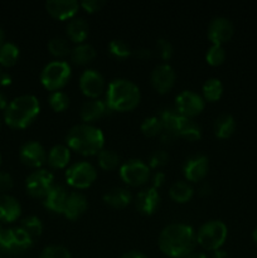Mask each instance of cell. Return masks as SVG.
Masks as SVG:
<instances>
[{"label": "cell", "mask_w": 257, "mask_h": 258, "mask_svg": "<svg viewBox=\"0 0 257 258\" xmlns=\"http://www.w3.org/2000/svg\"><path fill=\"white\" fill-rule=\"evenodd\" d=\"M71 66L65 60H53L40 72V83L45 90L50 92L60 91V88L65 87L71 78Z\"/></svg>", "instance_id": "6"}, {"label": "cell", "mask_w": 257, "mask_h": 258, "mask_svg": "<svg viewBox=\"0 0 257 258\" xmlns=\"http://www.w3.org/2000/svg\"><path fill=\"white\" fill-rule=\"evenodd\" d=\"M20 228L24 232H27L33 239L39 237L43 232V223L38 217L35 216H28L25 217L22 221V224H20Z\"/></svg>", "instance_id": "36"}, {"label": "cell", "mask_w": 257, "mask_h": 258, "mask_svg": "<svg viewBox=\"0 0 257 258\" xmlns=\"http://www.w3.org/2000/svg\"><path fill=\"white\" fill-rule=\"evenodd\" d=\"M48 50L50 54L55 58H65L71 54V48L70 43L67 39L62 37H54L49 40L48 43Z\"/></svg>", "instance_id": "34"}, {"label": "cell", "mask_w": 257, "mask_h": 258, "mask_svg": "<svg viewBox=\"0 0 257 258\" xmlns=\"http://www.w3.org/2000/svg\"><path fill=\"white\" fill-rule=\"evenodd\" d=\"M19 58V48L12 42H5L0 47V66L12 67L18 62Z\"/></svg>", "instance_id": "33"}, {"label": "cell", "mask_w": 257, "mask_h": 258, "mask_svg": "<svg viewBox=\"0 0 257 258\" xmlns=\"http://www.w3.org/2000/svg\"><path fill=\"white\" fill-rule=\"evenodd\" d=\"M66 143L70 150L83 156L97 155L105 145V136L101 128L88 123L76 125L68 131Z\"/></svg>", "instance_id": "2"}, {"label": "cell", "mask_w": 257, "mask_h": 258, "mask_svg": "<svg viewBox=\"0 0 257 258\" xmlns=\"http://www.w3.org/2000/svg\"><path fill=\"white\" fill-rule=\"evenodd\" d=\"M22 214L20 203L12 196L0 194V222L12 223L15 222Z\"/></svg>", "instance_id": "21"}, {"label": "cell", "mask_w": 257, "mask_h": 258, "mask_svg": "<svg viewBox=\"0 0 257 258\" xmlns=\"http://www.w3.org/2000/svg\"><path fill=\"white\" fill-rule=\"evenodd\" d=\"M233 33L234 27L231 20L224 17H217L209 23L207 37L212 44L223 45V43L231 40Z\"/></svg>", "instance_id": "14"}, {"label": "cell", "mask_w": 257, "mask_h": 258, "mask_svg": "<svg viewBox=\"0 0 257 258\" xmlns=\"http://www.w3.org/2000/svg\"><path fill=\"white\" fill-rule=\"evenodd\" d=\"M80 8V3L76 0H49L45 3L48 14L58 20L73 19Z\"/></svg>", "instance_id": "17"}, {"label": "cell", "mask_w": 257, "mask_h": 258, "mask_svg": "<svg viewBox=\"0 0 257 258\" xmlns=\"http://www.w3.org/2000/svg\"><path fill=\"white\" fill-rule=\"evenodd\" d=\"M33 246V238L23 231L20 227L12 228V241H10L9 253H22Z\"/></svg>", "instance_id": "26"}, {"label": "cell", "mask_w": 257, "mask_h": 258, "mask_svg": "<svg viewBox=\"0 0 257 258\" xmlns=\"http://www.w3.org/2000/svg\"><path fill=\"white\" fill-rule=\"evenodd\" d=\"M47 151L38 141H27L19 150V158L24 165L33 169H40L47 163Z\"/></svg>", "instance_id": "12"}, {"label": "cell", "mask_w": 257, "mask_h": 258, "mask_svg": "<svg viewBox=\"0 0 257 258\" xmlns=\"http://www.w3.org/2000/svg\"><path fill=\"white\" fill-rule=\"evenodd\" d=\"M223 95V85L218 78H208L202 87V97L208 102H216Z\"/></svg>", "instance_id": "30"}, {"label": "cell", "mask_w": 257, "mask_h": 258, "mask_svg": "<svg viewBox=\"0 0 257 258\" xmlns=\"http://www.w3.org/2000/svg\"><path fill=\"white\" fill-rule=\"evenodd\" d=\"M224 59H226V50H224L223 45L212 44V47L208 48L206 53V60L209 66L212 67L221 66Z\"/></svg>", "instance_id": "39"}, {"label": "cell", "mask_w": 257, "mask_h": 258, "mask_svg": "<svg viewBox=\"0 0 257 258\" xmlns=\"http://www.w3.org/2000/svg\"><path fill=\"white\" fill-rule=\"evenodd\" d=\"M164 183H165V174H164L163 171H156V173L151 176V186H153L154 189H156V190H158L160 186H163Z\"/></svg>", "instance_id": "46"}, {"label": "cell", "mask_w": 257, "mask_h": 258, "mask_svg": "<svg viewBox=\"0 0 257 258\" xmlns=\"http://www.w3.org/2000/svg\"><path fill=\"white\" fill-rule=\"evenodd\" d=\"M120 178L126 185L141 186L150 179V168L146 163L139 159H131L120 165Z\"/></svg>", "instance_id": "8"}, {"label": "cell", "mask_w": 257, "mask_h": 258, "mask_svg": "<svg viewBox=\"0 0 257 258\" xmlns=\"http://www.w3.org/2000/svg\"><path fill=\"white\" fill-rule=\"evenodd\" d=\"M193 188L186 181H176L170 186V190H169V196H170L171 201L179 204L188 203L193 198Z\"/></svg>", "instance_id": "29"}, {"label": "cell", "mask_w": 257, "mask_h": 258, "mask_svg": "<svg viewBox=\"0 0 257 258\" xmlns=\"http://www.w3.org/2000/svg\"><path fill=\"white\" fill-rule=\"evenodd\" d=\"M212 258H229V256L226 251H223V249H217V251H214L213 254H212Z\"/></svg>", "instance_id": "50"}, {"label": "cell", "mask_w": 257, "mask_h": 258, "mask_svg": "<svg viewBox=\"0 0 257 258\" xmlns=\"http://www.w3.org/2000/svg\"><path fill=\"white\" fill-rule=\"evenodd\" d=\"M121 258H148L143 252H139V251H128L126 252Z\"/></svg>", "instance_id": "49"}, {"label": "cell", "mask_w": 257, "mask_h": 258, "mask_svg": "<svg viewBox=\"0 0 257 258\" xmlns=\"http://www.w3.org/2000/svg\"><path fill=\"white\" fill-rule=\"evenodd\" d=\"M169 161V154L165 150H155L154 153L150 154L149 156V168L159 169L163 168L168 164Z\"/></svg>", "instance_id": "41"}, {"label": "cell", "mask_w": 257, "mask_h": 258, "mask_svg": "<svg viewBox=\"0 0 257 258\" xmlns=\"http://www.w3.org/2000/svg\"><path fill=\"white\" fill-rule=\"evenodd\" d=\"M66 33L71 42L76 43V44H82L87 39L90 27L83 18H73L66 27Z\"/></svg>", "instance_id": "23"}, {"label": "cell", "mask_w": 257, "mask_h": 258, "mask_svg": "<svg viewBox=\"0 0 257 258\" xmlns=\"http://www.w3.org/2000/svg\"><path fill=\"white\" fill-rule=\"evenodd\" d=\"M13 178L10 174L5 173V171H0V193H5L9 191L13 188Z\"/></svg>", "instance_id": "45"}, {"label": "cell", "mask_w": 257, "mask_h": 258, "mask_svg": "<svg viewBox=\"0 0 257 258\" xmlns=\"http://www.w3.org/2000/svg\"><path fill=\"white\" fill-rule=\"evenodd\" d=\"M252 237H253V242L256 243V246H257V228L253 231V234H252Z\"/></svg>", "instance_id": "54"}, {"label": "cell", "mask_w": 257, "mask_h": 258, "mask_svg": "<svg viewBox=\"0 0 257 258\" xmlns=\"http://www.w3.org/2000/svg\"><path fill=\"white\" fill-rule=\"evenodd\" d=\"M71 160V150L66 145H54L47 155V163L52 169H65Z\"/></svg>", "instance_id": "25"}, {"label": "cell", "mask_w": 257, "mask_h": 258, "mask_svg": "<svg viewBox=\"0 0 257 258\" xmlns=\"http://www.w3.org/2000/svg\"><path fill=\"white\" fill-rule=\"evenodd\" d=\"M228 236L227 226L222 221H208L197 232V244L206 251L221 249Z\"/></svg>", "instance_id": "5"}, {"label": "cell", "mask_w": 257, "mask_h": 258, "mask_svg": "<svg viewBox=\"0 0 257 258\" xmlns=\"http://www.w3.org/2000/svg\"><path fill=\"white\" fill-rule=\"evenodd\" d=\"M206 101L194 91H183L175 97V110L185 118H193L201 115L204 110Z\"/></svg>", "instance_id": "10"}, {"label": "cell", "mask_w": 257, "mask_h": 258, "mask_svg": "<svg viewBox=\"0 0 257 258\" xmlns=\"http://www.w3.org/2000/svg\"><path fill=\"white\" fill-rule=\"evenodd\" d=\"M159 248L170 258H184L197 246V232L184 223H173L166 226L159 236Z\"/></svg>", "instance_id": "1"}, {"label": "cell", "mask_w": 257, "mask_h": 258, "mask_svg": "<svg viewBox=\"0 0 257 258\" xmlns=\"http://www.w3.org/2000/svg\"><path fill=\"white\" fill-rule=\"evenodd\" d=\"M0 164H2V154H0Z\"/></svg>", "instance_id": "55"}, {"label": "cell", "mask_w": 257, "mask_h": 258, "mask_svg": "<svg viewBox=\"0 0 257 258\" xmlns=\"http://www.w3.org/2000/svg\"><path fill=\"white\" fill-rule=\"evenodd\" d=\"M68 198V193L62 185H53L49 193L43 199V206L50 212L57 214H63L66 201Z\"/></svg>", "instance_id": "22"}, {"label": "cell", "mask_w": 257, "mask_h": 258, "mask_svg": "<svg viewBox=\"0 0 257 258\" xmlns=\"http://www.w3.org/2000/svg\"><path fill=\"white\" fill-rule=\"evenodd\" d=\"M97 160L100 168L105 171L115 170L120 166V155L111 149H102L97 154Z\"/></svg>", "instance_id": "32"}, {"label": "cell", "mask_w": 257, "mask_h": 258, "mask_svg": "<svg viewBox=\"0 0 257 258\" xmlns=\"http://www.w3.org/2000/svg\"><path fill=\"white\" fill-rule=\"evenodd\" d=\"M135 55L139 59H148L151 57V50L146 49V48H140V49L135 50Z\"/></svg>", "instance_id": "47"}, {"label": "cell", "mask_w": 257, "mask_h": 258, "mask_svg": "<svg viewBox=\"0 0 257 258\" xmlns=\"http://www.w3.org/2000/svg\"><path fill=\"white\" fill-rule=\"evenodd\" d=\"M10 241H12V228H5L0 224V249L9 252Z\"/></svg>", "instance_id": "44"}, {"label": "cell", "mask_w": 257, "mask_h": 258, "mask_svg": "<svg viewBox=\"0 0 257 258\" xmlns=\"http://www.w3.org/2000/svg\"><path fill=\"white\" fill-rule=\"evenodd\" d=\"M236 126L233 116L227 115V113L218 116L213 125L214 135L218 139H229L236 131Z\"/></svg>", "instance_id": "28"}, {"label": "cell", "mask_w": 257, "mask_h": 258, "mask_svg": "<svg viewBox=\"0 0 257 258\" xmlns=\"http://www.w3.org/2000/svg\"><path fill=\"white\" fill-rule=\"evenodd\" d=\"M161 123H163V133L160 138L164 143H171L178 138V128L180 125L183 116L175 108H166L161 111L159 115Z\"/></svg>", "instance_id": "15"}, {"label": "cell", "mask_w": 257, "mask_h": 258, "mask_svg": "<svg viewBox=\"0 0 257 258\" xmlns=\"http://www.w3.org/2000/svg\"><path fill=\"white\" fill-rule=\"evenodd\" d=\"M140 97V90L135 83L125 78H116L111 81L106 90L105 102L108 110L128 112L138 107Z\"/></svg>", "instance_id": "3"}, {"label": "cell", "mask_w": 257, "mask_h": 258, "mask_svg": "<svg viewBox=\"0 0 257 258\" xmlns=\"http://www.w3.org/2000/svg\"><path fill=\"white\" fill-rule=\"evenodd\" d=\"M48 102H49L50 108L54 112H63L70 106V97H68L67 93L62 92V91H55L49 95Z\"/></svg>", "instance_id": "37"}, {"label": "cell", "mask_w": 257, "mask_h": 258, "mask_svg": "<svg viewBox=\"0 0 257 258\" xmlns=\"http://www.w3.org/2000/svg\"><path fill=\"white\" fill-rule=\"evenodd\" d=\"M156 52H158L159 57H160L161 59L169 60L173 57V44H171L168 39H165V38H159V39L156 40Z\"/></svg>", "instance_id": "42"}, {"label": "cell", "mask_w": 257, "mask_h": 258, "mask_svg": "<svg viewBox=\"0 0 257 258\" xmlns=\"http://www.w3.org/2000/svg\"><path fill=\"white\" fill-rule=\"evenodd\" d=\"M184 258H208V257H207V254L202 253V252H191L190 254H188V256Z\"/></svg>", "instance_id": "51"}, {"label": "cell", "mask_w": 257, "mask_h": 258, "mask_svg": "<svg viewBox=\"0 0 257 258\" xmlns=\"http://www.w3.org/2000/svg\"><path fill=\"white\" fill-rule=\"evenodd\" d=\"M105 5L106 3L103 0H85V2L80 3V7L83 8V10H86L90 14L100 12Z\"/></svg>", "instance_id": "43"}, {"label": "cell", "mask_w": 257, "mask_h": 258, "mask_svg": "<svg viewBox=\"0 0 257 258\" xmlns=\"http://www.w3.org/2000/svg\"><path fill=\"white\" fill-rule=\"evenodd\" d=\"M134 203H135L136 209L141 214L151 216V214L155 213L159 204H160V196H159L156 189L150 186V188H146L144 190L139 191L136 194L135 199H134Z\"/></svg>", "instance_id": "18"}, {"label": "cell", "mask_w": 257, "mask_h": 258, "mask_svg": "<svg viewBox=\"0 0 257 258\" xmlns=\"http://www.w3.org/2000/svg\"><path fill=\"white\" fill-rule=\"evenodd\" d=\"M96 55H97V53H96V49L92 45L87 44V43H82V44H77L75 48H72L70 57L75 64L86 66L92 62Z\"/></svg>", "instance_id": "27"}, {"label": "cell", "mask_w": 257, "mask_h": 258, "mask_svg": "<svg viewBox=\"0 0 257 258\" xmlns=\"http://www.w3.org/2000/svg\"><path fill=\"white\" fill-rule=\"evenodd\" d=\"M66 181L75 189H87L97 179V171L92 164L87 161H78L66 169Z\"/></svg>", "instance_id": "7"}, {"label": "cell", "mask_w": 257, "mask_h": 258, "mask_svg": "<svg viewBox=\"0 0 257 258\" xmlns=\"http://www.w3.org/2000/svg\"><path fill=\"white\" fill-rule=\"evenodd\" d=\"M103 202L115 209H123L133 202V196L127 189L116 186L106 191L103 196Z\"/></svg>", "instance_id": "24"}, {"label": "cell", "mask_w": 257, "mask_h": 258, "mask_svg": "<svg viewBox=\"0 0 257 258\" xmlns=\"http://www.w3.org/2000/svg\"><path fill=\"white\" fill-rule=\"evenodd\" d=\"M40 112L39 101L33 95H22L8 103L4 121L9 127L22 130L34 122Z\"/></svg>", "instance_id": "4"}, {"label": "cell", "mask_w": 257, "mask_h": 258, "mask_svg": "<svg viewBox=\"0 0 257 258\" xmlns=\"http://www.w3.org/2000/svg\"><path fill=\"white\" fill-rule=\"evenodd\" d=\"M209 169V161L204 155H193L186 159L184 164L183 173L186 181L198 183L206 178Z\"/></svg>", "instance_id": "16"}, {"label": "cell", "mask_w": 257, "mask_h": 258, "mask_svg": "<svg viewBox=\"0 0 257 258\" xmlns=\"http://www.w3.org/2000/svg\"><path fill=\"white\" fill-rule=\"evenodd\" d=\"M4 44V32H3V29L0 28V47Z\"/></svg>", "instance_id": "53"}, {"label": "cell", "mask_w": 257, "mask_h": 258, "mask_svg": "<svg viewBox=\"0 0 257 258\" xmlns=\"http://www.w3.org/2000/svg\"><path fill=\"white\" fill-rule=\"evenodd\" d=\"M108 52H110V54L112 57L117 58V59H125V58L131 55V48L123 40L113 39L108 44Z\"/></svg>", "instance_id": "38"}, {"label": "cell", "mask_w": 257, "mask_h": 258, "mask_svg": "<svg viewBox=\"0 0 257 258\" xmlns=\"http://www.w3.org/2000/svg\"><path fill=\"white\" fill-rule=\"evenodd\" d=\"M7 106H8L7 98H5V96L3 95V93H0V111H2V110L5 111Z\"/></svg>", "instance_id": "52"}, {"label": "cell", "mask_w": 257, "mask_h": 258, "mask_svg": "<svg viewBox=\"0 0 257 258\" xmlns=\"http://www.w3.org/2000/svg\"><path fill=\"white\" fill-rule=\"evenodd\" d=\"M108 112V107L106 105L105 101L102 100H90L86 101L80 110V117L83 121V123H91L96 122L100 118H102L106 113Z\"/></svg>", "instance_id": "19"}, {"label": "cell", "mask_w": 257, "mask_h": 258, "mask_svg": "<svg viewBox=\"0 0 257 258\" xmlns=\"http://www.w3.org/2000/svg\"><path fill=\"white\" fill-rule=\"evenodd\" d=\"M39 258H71V252L63 246H48L43 249Z\"/></svg>", "instance_id": "40"}, {"label": "cell", "mask_w": 257, "mask_h": 258, "mask_svg": "<svg viewBox=\"0 0 257 258\" xmlns=\"http://www.w3.org/2000/svg\"><path fill=\"white\" fill-rule=\"evenodd\" d=\"M54 176L45 169H38L28 175L25 179V189L30 197L37 199H44L54 185Z\"/></svg>", "instance_id": "9"}, {"label": "cell", "mask_w": 257, "mask_h": 258, "mask_svg": "<svg viewBox=\"0 0 257 258\" xmlns=\"http://www.w3.org/2000/svg\"><path fill=\"white\" fill-rule=\"evenodd\" d=\"M175 71L168 63H161V64L156 66L150 75L151 86L156 92L161 93V95L170 92L171 88L175 85Z\"/></svg>", "instance_id": "11"}, {"label": "cell", "mask_w": 257, "mask_h": 258, "mask_svg": "<svg viewBox=\"0 0 257 258\" xmlns=\"http://www.w3.org/2000/svg\"><path fill=\"white\" fill-rule=\"evenodd\" d=\"M105 78L98 71L86 70L80 77V90L86 97L96 100L105 91Z\"/></svg>", "instance_id": "13"}, {"label": "cell", "mask_w": 257, "mask_h": 258, "mask_svg": "<svg viewBox=\"0 0 257 258\" xmlns=\"http://www.w3.org/2000/svg\"><path fill=\"white\" fill-rule=\"evenodd\" d=\"M12 83V76L7 72H0V85L9 86Z\"/></svg>", "instance_id": "48"}, {"label": "cell", "mask_w": 257, "mask_h": 258, "mask_svg": "<svg viewBox=\"0 0 257 258\" xmlns=\"http://www.w3.org/2000/svg\"><path fill=\"white\" fill-rule=\"evenodd\" d=\"M0 126H2V121H0Z\"/></svg>", "instance_id": "56"}, {"label": "cell", "mask_w": 257, "mask_h": 258, "mask_svg": "<svg viewBox=\"0 0 257 258\" xmlns=\"http://www.w3.org/2000/svg\"><path fill=\"white\" fill-rule=\"evenodd\" d=\"M87 198L80 191H72V193H68V198L63 209V216L70 221H76L87 211Z\"/></svg>", "instance_id": "20"}, {"label": "cell", "mask_w": 257, "mask_h": 258, "mask_svg": "<svg viewBox=\"0 0 257 258\" xmlns=\"http://www.w3.org/2000/svg\"><path fill=\"white\" fill-rule=\"evenodd\" d=\"M140 130L148 138H156L163 133V123H161L159 116H150L141 122Z\"/></svg>", "instance_id": "35"}, {"label": "cell", "mask_w": 257, "mask_h": 258, "mask_svg": "<svg viewBox=\"0 0 257 258\" xmlns=\"http://www.w3.org/2000/svg\"><path fill=\"white\" fill-rule=\"evenodd\" d=\"M178 138L188 141H197L202 138L201 126L190 118L184 117L178 128Z\"/></svg>", "instance_id": "31"}]
</instances>
